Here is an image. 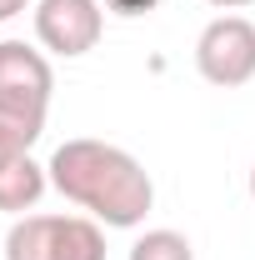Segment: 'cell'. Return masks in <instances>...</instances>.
I'll return each mask as SVG.
<instances>
[{"instance_id": "5", "label": "cell", "mask_w": 255, "mask_h": 260, "mask_svg": "<svg viewBox=\"0 0 255 260\" xmlns=\"http://www.w3.org/2000/svg\"><path fill=\"white\" fill-rule=\"evenodd\" d=\"M45 185H50V170L35 165L30 155H15V160L0 170V210H10V215L35 210V200L45 195Z\"/></svg>"}, {"instance_id": "9", "label": "cell", "mask_w": 255, "mask_h": 260, "mask_svg": "<svg viewBox=\"0 0 255 260\" xmlns=\"http://www.w3.org/2000/svg\"><path fill=\"white\" fill-rule=\"evenodd\" d=\"M30 145H35L30 130H20V125H10V120H0V170L15 160V155H30Z\"/></svg>"}, {"instance_id": "4", "label": "cell", "mask_w": 255, "mask_h": 260, "mask_svg": "<svg viewBox=\"0 0 255 260\" xmlns=\"http://www.w3.org/2000/svg\"><path fill=\"white\" fill-rule=\"evenodd\" d=\"M105 35V10L100 0H40L35 5V40L50 55H90Z\"/></svg>"}, {"instance_id": "1", "label": "cell", "mask_w": 255, "mask_h": 260, "mask_svg": "<svg viewBox=\"0 0 255 260\" xmlns=\"http://www.w3.org/2000/svg\"><path fill=\"white\" fill-rule=\"evenodd\" d=\"M45 170H50V185L65 200H75L80 210H90L110 230H135L155 205V185H150L145 165L130 150L90 140V135L65 140Z\"/></svg>"}, {"instance_id": "2", "label": "cell", "mask_w": 255, "mask_h": 260, "mask_svg": "<svg viewBox=\"0 0 255 260\" xmlns=\"http://www.w3.org/2000/svg\"><path fill=\"white\" fill-rule=\"evenodd\" d=\"M50 90H55L50 60L40 50H30L25 40H0V120L30 130L40 140L45 110H50Z\"/></svg>"}, {"instance_id": "11", "label": "cell", "mask_w": 255, "mask_h": 260, "mask_svg": "<svg viewBox=\"0 0 255 260\" xmlns=\"http://www.w3.org/2000/svg\"><path fill=\"white\" fill-rule=\"evenodd\" d=\"M25 5H30V0H0V20H15Z\"/></svg>"}, {"instance_id": "3", "label": "cell", "mask_w": 255, "mask_h": 260, "mask_svg": "<svg viewBox=\"0 0 255 260\" xmlns=\"http://www.w3.org/2000/svg\"><path fill=\"white\" fill-rule=\"evenodd\" d=\"M195 70L220 85V90H235V85H250L255 80V25L245 15H220L210 20L200 40H195Z\"/></svg>"}, {"instance_id": "6", "label": "cell", "mask_w": 255, "mask_h": 260, "mask_svg": "<svg viewBox=\"0 0 255 260\" xmlns=\"http://www.w3.org/2000/svg\"><path fill=\"white\" fill-rule=\"evenodd\" d=\"M5 260H55V215H20L5 235Z\"/></svg>"}, {"instance_id": "12", "label": "cell", "mask_w": 255, "mask_h": 260, "mask_svg": "<svg viewBox=\"0 0 255 260\" xmlns=\"http://www.w3.org/2000/svg\"><path fill=\"white\" fill-rule=\"evenodd\" d=\"M205 5H215V10H245V5H255V0H205Z\"/></svg>"}, {"instance_id": "13", "label": "cell", "mask_w": 255, "mask_h": 260, "mask_svg": "<svg viewBox=\"0 0 255 260\" xmlns=\"http://www.w3.org/2000/svg\"><path fill=\"white\" fill-rule=\"evenodd\" d=\"M250 195H255V165H250Z\"/></svg>"}, {"instance_id": "7", "label": "cell", "mask_w": 255, "mask_h": 260, "mask_svg": "<svg viewBox=\"0 0 255 260\" xmlns=\"http://www.w3.org/2000/svg\"><path fill=\"white\" fill-rule=\"evenodd\" d=\"M55 260H105V235L85 215H55Z\"/></svg>"}, {"instance_id": "8", "label": "cell", "mask_w": 255, "mask_h": 260, "mask_svg": "<svg viewBox=\"0 0 255 260\" xmlns=\"http://www.w3.org/2000/svg\"><path fill=\"white\" fill-rule=\"evenodd\" d=\"M130 260H195V250L180 230H145L130 245Z\"/></svg>"}, {"instance_id": "10", "label": "cell", "mask_w": 255, "mask_h": 260, "mask_svg": "<svg viewBox=\"0 0 255 260\" xmlns=\"http://www.w3.org/2000/svg\"><path fill=\"white\" fill-rule=\"evenodd\" d=\"M100 5H110L115 15H145V10H155L160 0H100Z\"/></svg>"}]
</instances>
